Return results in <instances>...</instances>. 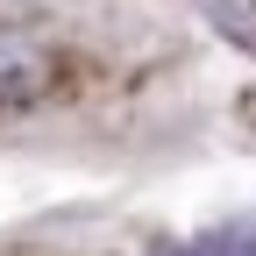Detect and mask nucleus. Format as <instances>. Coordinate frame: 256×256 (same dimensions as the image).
<instances>
[{
  "instance_id": "1",
  "label": "nucleus",
  "mask_w": 256,
  "mask_h": 256,
  "mask_svg": "<svg viewBox=\"0 0 256 256\" xmlns=\"http://www.w3.org/2000/svg\"><path fill=\"white\" fill-rule=\"evenodd\" d=\"M50 78V57L28 36H0V92H36Z\"/></svg>"
},
{
  "instance_id": "2",
  "label": "nucleus",
  "mask_w": 256,
  "mask_h": 256,
  "mask_svg": "<svg viewBox=\"0 0 256 256\" xmlns=\"http://www.w3.org/2000/svg\"><path fill=\"white\" fill-rule=\"evenodd\" d=\"M200 8H206V22H214L242 57H256V0H200Z\"/></svg>"
},
{
  "instance_id": "3",
  "label": "nucleus",
  "mask_w": 256,
  "mask_h": 256,
  "mask_svg": "<svg viewBox=\"0 0 256 256\" xmlns=\"http://www.w3.org/2000/svg\"><path fill=\"white\" fill-rule=\"evenodd\" d=\"M192 256H256V220L249 228H220L206 242H192Z\"/></svg>"
}]
</instances>
